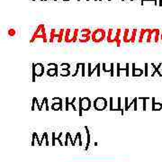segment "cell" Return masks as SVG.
<instances>
[{
  "label": "cell",
  "instance_id": "1",
  "mask_svg": "<svg viewBox=\"0 0 162 162\" xmlns=\"http://www.w3.org/2000/svg\"><path fill=\"white\" fill-rule=\"evenodd\" d=\"M106 39V32L103 28H97L94 30L91 34V41L95 43H100Z\"/></svg>",
  "mask_w": 162,
  "mask_h": 162
},
{
  "label": "cell",
  "instance_id": "2",
  "mask_svg": "<svg viewBox=\"0 0 162 162\" xmlns=\"http://www.w3.org/2000/svg\"><path fill=\"white\" fill-rule=\"evenodd\" d=\"M160 39V29H157V28L149 29V33H148V39H147V43H150V42L158 43Z\"/></svg>",
  "mask_w": 162,
  "mask_h": 162
},
{
  "label": "cell",
  "instance_id": "3",
  "mask_svg": "<svg viewBox=\"0 0 162 162\" xmlns=\"http://www.w3.org/2000/svg\"><path fill=\"white\" fill-rule=\"evenodd\" d=\"M93 32L89 28H84L80 31V38L77 39V41L80 43H87L91 40V34Z\"/></svg>",
  "mask_w": 162,
  "mask_h": 162
},
{
  "label": "cell",
  "instance_id": "4",
  "mask_svg": "<svg viewBox=\"0 0 162 162\" xmlns=\"http://www.w3.org/2000/svg\"><path fill=\"white\" fill-rule=\"evenodd\" d=\"M98 105H100L98 110H104L107 106V100L104 97H97V99L94 101V107L97 108Z\"/></svg>",
  "mask_w": 162,
  "mask_h": 162
},
{
  "label": "cell",
  "instance_id": "5",
  "mask_svg": "<svg viewBox=\"0 0 162 162\" xmlns=\"http://www.w3.org/2000/svg\"><path fill=\"white\" fill-rule=\"evenodd\" d=\"M148 33H149V29H142L140 31V34H139L138 42L139 43H142V42H147L148 39Z\"/></svg>",
  "mask_w": 162,
  "mask_h": 162
},
{
  "label": "cell",
  "instance_id": "6",
  "mask_svg": "<svg viewBox=\"0 0 162 162\" xmlns=\"http://www.w3.org/2000/svg\"><path fill=\"white\" fill-rule=\"evenodd\" d=\"M116 35V30L113 28H109L106 35V41L108 43H114V38Z\"/></svg>",
  "mask_w": 162,
  "mask_h": 162
},
{
  "label": "cell",
  "instance_id": "7",
  "mask_svg": "<svg viewBox=\"0 0 162 162\" xmlns=\"http://www.w3.org/2000/svg\"><path fill=\"white\" fill-rule=\"evenodd\" d=\"M123 41L124 43H131V30L129 28H125L124 30V34H123Z\"/></svg>",
  "mask_w": 162,
  "mask_h": 162
},
{
  "label": "cell",
  "instance_id": "8",
  "mask_svg": "<svg viewBox=\"0 0 162 162\" xmlns=\"http://www.w3.org/2000/svg\"><path fill=\"white\" fill-rule=\"evenodd\" d=\"M91 107V101L88 97H82V108L83 110L87 111Z\"/></svg>",
  "mask_w": 162,
  "mask_h": 162
},
{
  "label": "cell",
  "instance_id": "9",
  "mask_svg": "<svg viewBox=\"0 0 162 162\" xmlns=\"http://www.w3.org/2000/svg\"><path fill=\"white\" fill-rule=\"evenodd\" d=\"M35 70H36V76L37 77H41L43 75L44 72V66L41 63H36L35 64Z\"/></svg>",
  "mask_w": 162,
  "mask_h": 162
},
{
  "label": "cell",
  "instance_id": "10",
  "mask_svg": "<svg viewBox=\"0 0 162 162\" xmlns=\"http://www.w3.org/2000/svg\"><path fill=\"white\" fill-rule=\"evenodd\" d=\"M58 37H59V32H57V31H56V29L52 28V29L51 30V34H50V39H49V41H50L51 43H52L55 39H57V40H58Z\"/></svg>",
  "mask_w": 162,
  "mask_h": 162
},
{
  "label": "cell",
  "instance_id": "11",
  "mask_svg": "<svg viewBox=\"0 0 162 162\" xmlns=\"http://www.w3.org/2000/svg\"><path fill=\"white\" fill-rule=\"evenodd\" d=\"M132 66V76L133 77H140L143 74V70L140 69V68H135V63H132L131 64Z\"/></svg>",
  "mask_w": 162,
  "mask_h": 162
},
{
  "label": "cell",
  "instance_id": "12",
  "mask_svg": "<svg viewBox=\"0 0 162 162\" xmlns=\"http://www.w3.org/2000/svg\"><path fill=\"white\" fill-rule=\"evenodd\" d=\"M65 32H66L65 29L59 30V37H58V40H57V42H58V43H61V42H62V41H64Z\"/></svg>",
  "mask_w": 162,
  "mask_h": 162
},
{
  "label": "cell",
  "instance_id": "13",
  "mask_svg": "<svg viewBox=\"0 0 162 162\" xmlns=\"http://www.w3.org/2000/svg\"><path fill=\"white\" fill-rule=\"evenodd\" d=\"M151 66H152L153 68H155L154 72H153L152 74H151V77H154L155 74H156V73H158L160 77H162V74L160 72V70H159V69H160V66H162V63H160V64H159V66H156V65H155V64H154V63H151Z\"/></svg>",
  "mask_w": 162,
  "mask_h": 162
},
{
  "label": "cell",
  "instance_id": "14",
  "mask_svg": "<svg viewBox=\"0 0 162 162\" xmlns=\"http://www.w3.org/2000/svg\"><path fill=\"white\" fill-rule=\"evenodd\" d=\"M137 32H138V30L136 28H133L131 30V43H135L136 41V38H137Z\"/></svg>",
  "mask_w": 162,
  "mask_h": 162
},
{
  "label": "cell",
  "instance_id": "15",
  "mask_svg": "<svg viewBox=\"0 0 162 162\" xmlns=\"http://www.w3.org/2000/svg\"><path fill=\"white\" fill-rule=\"evenodd\" d=\"M47 75L49 77H54V76H58V68H51V69H49L47 71Z\"/></svg>",
  "mask_w": 162,
  "mask_h": 162
},
{
  "label": "cell",
  "instance_id": "16",
  "mask_svg": "<svg viewBox=\"0 0 162 162\" xmlns=\"http://www.w3.org/2000/svg\"><path fill=\"white\" fill-rule=\"evenodd\" d=\"M70 32H71V29L68 28V29H66V32H65V36H64V41L68 43L69 42V34H70Z\"/></svg>",
  "mask_w": 162,
  "mask_h": 162
},
{
  "label": "cell",
  "instance_id": "17",
  "mask_svg": "<svg viewBox=\"0 0 162 162\" xmlns=\"http://www.w3.org/2000/svg\"><path fill=\"white\" fill-rule=\"evenodd\" d=\"M36 70H35V63H32V81L35 82L36 80Z\"/></svg>",
  "mask_w": 162,
  "mask_h": 162
},
{
  "label": "cell",
  "instance_id": "18",
  "mask_svg": "<svg viewBox=\"0 0 162 162\" xmlns=\"http://www.w3.org/2000/svg\"><path fill=\"white\" fill-rule=\"evenodd\" d=\"M7 34L9 37H14L15 34H16V31H15V29H14V28H10L7 31Z\"/></svg>",
  "mask_w": 162,
  "mask_h": 162
},
{
  "label": "cell",
  "instance_id": "19",
  "mask_svg": "<svg viewBox=\"0 0 162 162\" xmlns=\"http://www.w3.org/2000/svg\"><path fill=\"white\" fill-rule=\"evenodd\" d=\"M139 99L142 100L143 101V110H146V101L149 99H150V97H139Z\"/></svg>",
  "mask_w": 162,
  "mask_h": 162
},
{
  "label": "cell",
  "instance_id": "20",
  "mask_svg": "<svg viewBox=\"0 0 162 162\" xmlns=\"http://www.w3.org/2000/svg\"><path fill=\"white\" fill-rule=\"evenodd\" d=\"M110 66H111V68H110V76H111V77H114V63H111V64H110Z\"/></svg>",
  "mask_w": 162,
  "mask_h": 162
},
{
  "label": "cell",
  "instance_id": "21",
  "mask_svg": "<svg viewBox=\"0 0 162 162\" xmlns=\"http://www.w3.org/2000/svg\"><path fill=\"white\" fill-rule=\"evenodd\" d=\"M114 110H115V111L120 110V111L122 112V114H124V110L121 108V97H119L118 98V109H114Z\"/></svg>",
  "mask_w": 162,
  "mask_h": 162
},
{
  "label": "cell",
  "instance_id": "22",
  "mask_svg": "<svg viewBox=\"0 0 162 162\" xmlns=\"http://www.w3.org/2000/svg\"><path fill=\"white\" fill-rule=\"evenodd\" d=\"M81 65H82V63H77V68H76V71H75V73H74V74L72 75V77H76V76L78 74V69H79V67Z\"/></svg>",
  "mask_w": 162,
  "mask_h": 162
},
{
  "label": "cell",
  "instance_id": "23",
  "mask_svg": "<svg viewBox=\"0 0 162 162\" xmlns=\"http://www.w3.org/2000/svg\"><path fill=\"white\" fill-rule=\"evenodd\" d=\"M116 68H117V72H116V76L117 77H120V71H121V68H120V63H117L116 64Z\"/></svg>",
  "mask_w": 162,
  "mask_h": 162
},
{
  "label": "cell",
  "instance_id": "24",
  "mask_svg": "<svg viewBox=\"0 0 162 162\" xmlns=\"http://www.w3.org/2000/svg\"><path fill=\"white\" fill-rule=\"evenodd\" d=\"M87 65H88V74H87V76H88V77H91V76H92V69H91V63H88Z\"/></svg>",
  "mask_w": 162,
  "mask_h": 162
},
{
  "label": "cell",
  "instance_id": "25",
  "mask_svg": "<svg viewBox=\"0 0 162 162\" xmlns=\"http://www.w3.org/2000/svg\"><path fill=\"white\" fill-rule=\"evenodd\" d=\"M85 66H86L85 63H82V65H81V67H82V74H81V76H82V77H85V76H86V73H85Z\"/></svg>",
  "mask_w": 162,
  "mask_h": 162
},
{
  "label": "cell",
  "instance_id": "26",
  "mask_svg": "<svg viewBox=\"0 0 162 162\" xmlns=\"http://www.w3.org/2000/svg\"><path fill=\"white\" fill-rule=\"evenodd\" d=\"M129 66H130V64H129V63H126V77H129V76H130V72H129V68H130V67H129Z\"/></svg>",
  "mask_w": 162,
  "mask_h": 162
},
{
  "label": "cell",
  "instance_id": "27",
  "mask_svg": "<svg viewBox=\"0 0 162 162\" xmlns=\"http://www.w3.org/2000/svg\"><path fill=\"white\" fill-rule=\"evenodd\" d=\"M144 66H145V67H144V68H145L144 75H145V77H148V75H149V74H148V63H145V64H144Z\"/></svg>",
  "mask_w": 162,
  "mask_h": 162
},
{
  "label": "cell",
  "instance_id": "28",
  "mask_svg": "<svg viewBox=\"0 0 162 162\" xmlns=\"http://www.w3.org/2000/svg\"><path fill=\"white\" fill-rule=\"evenodd\" d=\"M68 97H66V110H67V111H68V104H69V101H68Z\"/></svg>",
  "mask_w": 162,
  "mask_h": 162
},
{
  "label": "cell",
  "instance_id": "29",
  "mask_svg": "<svg viewBox=\"0 0 162 162\" xmlns=\"http://www.w3.org/2000/svg\"><path fill=\"white\" fill-rule=\"evenodd\" d=\"M36 101H37V98L36 97H33L32 98V110H34V105L36 104Z\"/></svg>",
  "mask_w": 162,
  "mask_h": 162
},
{
  "label": "cell",
  "instance_id": "30",
  "mask_svg": "<svg viewBox=\"0 0 162 162\" xmlns=\"http://www.w3.org/2000/svg\"><path fill=\"white\" fill-rule=\"evenodd\" d=\"M97 65H98V68H97V77H100L101 76V72H100V66H101V64L100 63H97Z\"/></svg>",
  "mask_w": 162,
  "mask_h": 162
},
{
  "label": "cell",
  "instance_id": "31",
  "mask_svg": "<svg viewBox=\"0 0 162 162\" xmlns=\"http://www.w3.org/2000/svg\"><path fill=\"white\" fill-rule=\"evenodd\" d=\"M76 100H77V98H76V97H74L72 101L69 103V104H71V105H72V107H73V109H74V110H76V107H75V105H74V102H75Z\"/></svg>",
  "mask_w": 162,
  "mask_h": 162
},
{
  "label": "cell",
  "instance_id": "32",
  "mask_svg": "<svg viewBox=\"0 0 162 162\" xmlns=\"http://www.w3.org/2000/svg\"><path fill=\"white\" fill-rule=\"evenodd\" d=\"M128 107H129V104H128V97H126L125 98V110H128Z\"/></svg>",
  "mask_w": 162,
  "mask_h": 162
},
{
  "label": "cell",
  "instance_id": "33",
  "mask_svg": "<svg viewBox=\"0 0 162 162\" xmlns=\"http://www.w3.org/2000/svg\"><path fill=\"white\" fill-rule=\"evenodd\" d=\"M110 110H111V111L114 110V109H113V97L110 98Z\"/></svg>",
  "mask_w": 162,
  "mask_h": 162
},
{
  "label": "cell",
  "instance_id": "34",
  "mask_svg": "<svg viewBox=\"0 0 162 162\" xmlns=\"http://www.w3.org/2000/svg\"><path fill=\"white\" fill-rule=\"evenodd\" d=\"M45 104H46V110L48 111L49 110V104H48V98L45 97Z\"/></svg>",
  "mask_w": 162,
  "mask_h": 162
},
{
  "label": "cell",
  "instance_id": "35",
  "mask_svg": "<svg viewBox=\"0 0 162 162\" xmlns=\"http://www.w3.org/2000/svg\"><path fill=\"white\" fill-rule=\"evenodd\" d=\"M134 99H135V102H134V110H137V100H138V98L135 97Z\"/></svg>",
  "mask_w": 162,
  "mask_h": 162
},
{
  "label": "cell",
  "instance_id": "36",
  "mask_svg": "<svg viewBox=\"0 0 162 162\" xmlns=\"http://www.w3.org/2000/svg\"><path fill=\"white\" fill-rule=\"evenodd\" d=\"M43 104H45V97L42 99V102H41V106H40V109H39V110H41V107L43 106Z\"/></svg>",
  "mask_w": 162,
  "mask_h": 162
},
{
  "label": "cell",
  "instance_id": "37",
  "mask_svg": "<svg viewBox=\"0 0 162 162\" xmlns=\"http://www.w3.org/2000/svg\"><path fill=\"white\" fill-rule=\"evenodd\" d=\"M143 2H144V0H141V5H143ZM153 2H155V5H158L157 0H153Z\"/></svg>",
  "mask_w": 162,
  "mask_h": 162
},
{
  "label": "cell",
  "instance_id": "38",
  "mask_svg": "<svg viewBox=\"0 0 162 162\" xmlns=\"http://www.w3.org/2000/svg\"><path fill=\"white\" fill-rule=\"evenodd\" d=\"M159 5L162 6V0H159Z\"/></svg>",
  "mask_w": 162,
  "mask_h": 162
},
{
  "label": "cell",
  "instance_id": "39",
  "mask_svg": "<svg viewBox=\"0 0 162 162\" xmlns=\"http://www.w3.org/2000/svg\"><path fill=\"white\" fill-rule=\"evenodd\" d=\"M160 41H162V32H161V33H160Z\"/></svg>",
  "mask_w": 162,
  "mask_h": 162
},
{
  "label": "cell",
  "instance_id": "40",
  "mask_svg": "<svg viewBox=\"0 0 162 162\" xmlns=\"http://www.w3.org/2000/svg\"><path fill=\"white\" fill-rule=\"evenodd\" d=\"M130 1H133V0H130Z\"/></svg>",
  "mask_w": 162,
  "mask_h": 162
},
{
  "label": "cell",
  "instance_id": "41",
  "mask_svg": "<svg viewBox=\"0 0 162 162\" xmlns=\"http://www.w3.org/2000/svg\"><path fill=\"white\" fill-rule=\"evenodd\" d=\"M41 1H44V0H41Z\"/></svg>",
  "mask_w": 162,
  "mask_h": 162
},
{
  "label": "cell",
  "instance_id": "42",
  "mask_svg": "<svg viewBox=\"0 0 162 162\" xmlns=\"http://www.w3.org/2000/svg\"><path fill=\"white\" fill-rule=\"evenodd\" d=\"M108 1H111V0H108Z\"/></svg>",
  "mask_w": 162,
  "mask_h": 162
},
{
  "label": "cell",
  "instance_id": "43",
  "mask_svg": "<svg viewBox=\"0 0 162 162\" xmlns=\"http://www.w3.org/2000/svg\"><path fill=\"white\" fill-rule=\"evenodd\" d=\"M87 1H89V0H87Z\"/></svg>",
  "mask_w": 162,
  "mask_h": 162
},
{
  "label": "cell",
  "instance_id": "44",
  "mask_svg": "<svg viewBox=\"0 0 162 162\" xmlns=\"http://www.w3.org/2000/svg\"><path fill=\"white\" fill-rule=\"evenodd\" d=\"M32 1H35V0H32Z\"/></svg>",
  "mask_w": 162,
  "mask_h": 162
},
{
  "label": "cell",
  "instance_id": "45",
  "mask_svg": "<svg viewBox=\"0 0 162 162\" xmlns=\"http://www.w3.org/2000/svg\"><path fill=\"white\" fill-rule=\"evenodd\" d=\"M54 1H57V0H54Z\"/></svg>",
  "mask_w": 162,
  "mask_h": 162
},
{
  "label": "cell",
  "instance_id": "46",
  "mask_svg": "<svg viewBox=\"0 0 162 162\" xmlns=\"http://www.w3.org/2000/svg\"><path fill=\"white\" fill-rule=\"evenodd\" d=\"M77 1H80V0H77Z\"/></svg>",
  "mask_w": 162,
  "mask_h": 162
},
{
  "label": "cell",
  "instance_id": "47",
  "mask_svg": "<svg viewBox=\"0 0 162 162\" xmlns=\"http://www.w3.org/2000/svg\"><path fill=\"white\" fill-rule=\"evenodd\" d=\"M122 1H124V0H122Z\"/></svg>",
  "mask_w": 162,
  "mask_h": 162
},
{
  "label": "cell",
  "instance_id": "48",
  "mask_svg": "<svg viewBox=\"0 0 162 162\" xmlns=\"http://www.w3.org/2000/svg\"><path fill=\"white\" fill-rule=\"evenodd\" d=\"M99 1H101V0H99Z\"/></svg>",
  "mask_w": 162,
  "mask_h": 162
}]
</instances>
